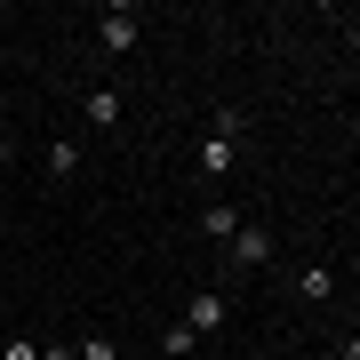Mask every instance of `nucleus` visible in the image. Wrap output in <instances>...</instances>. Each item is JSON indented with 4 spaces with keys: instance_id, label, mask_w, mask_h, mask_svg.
I'll return each mask as SVG.
<instances>
[{
    "instance_id": "obj_2",
    "label": "nucleus",
    "mask_w": 360,
    "mask_h": 360,
    "mask_svg": "<svg viewBox=\"0 0 360 360\" xmlns=\"http://www.w3.org/2000/svg\"><path fill=\"white\" fill-rule=\"evenodd\" d=\"M136 40H144V16H136V8H104V16H96V49H104V56H129Z\"/></svg>"
},
{
    "instance_id": "obj_4",
    "label": "nucleus",
    "mask_w": 360,
    "mask_h": 360,
    "mask_svg": "<svg viewBox=\"0 0 360 360\" xmlns=\"http://www.w3.org/2000/svg\"><path fill=\"white\" fill-rule=\"evenodd\" d=\"M80 112H89V129H96V136H112V129H120V89L89 80V89H80Z\"/></svg>"
},
{
    "instance_id": "obj_11",
    "label": "nucleus",
    "mask_w": 360,
    "mask_h": 360,
    "mask_svg": "<svg viewBox=\"0 0 360 360\" xmlns=\"http://www.w3.org/2000/svg\"><path fill=\"white\" fill-rule=\"evenodd\" d=\"M72 352H80V360H120V345H112V336H80Z\"/></svg>"
},
{
    "instance_id": "obj_7",
    "label": "nucleus",
    "mask_w": 360,
    "mask_h": 360,
    "mask_svg": "<svg viewBox=\"0 0 360 360\" xmlns=\"http://www.w3.org/2000/svg\"><path fill=\"white\" fill-rule=\"evenodd\" d=\"M193 224L208 232V240H232V232H240L248 217H240V208H232V200H208V208H200V217H193Z\"/></svg>"
},
{
    "instance_id": "obj_8",
    "label": "nucleus",
    "mask_w": 360,
    "mask_h": 360,
    "mask_svg": "<svg viewBox=\"0 0 360 360\" xmlns=\"http://www.w3.org/2000/svg\"><path fill=\"white\" fill-rule=\"evenodd\" d=\"M288 288L304 296V304H328V296H336V272H328V264H304V272H296Z\"/></svg>"
},
{
    "instance_id": "obj_14",
    "label": "nucleus",
    "mask_w": 360,
    "mask_h": 360,
    "mask_svg": "<svg viewBox=\"0 0 360 360\" xmlns=\"http://www.w3.org/2000/svg\"><path fill=\"white\" fill-rule=\"evenodd\" d=\"M336 360H360V336H345V352H336Z\"/></svg>"
},
{
    "instance_id": "obj_5",
    "label": "nucleus",
    "mask_w": 360,
    "mask_h": 360,
    "mask_svg": "<svg viewBox=\"0 0 360 360\" xmlns=\"http://www.w3.org/2000/svg\"><path fill=\"white\" fill-rule=\"evenodd\" d=\"M232 160H240V144H232V136H217V129L193 144V168H200V176H232Z\"/></svg>"
},
{
    "instance_id": "obj_9",
    "label": "nucleus",
    "mask_w": 360,
    "mask_h": 360,
    "mask_svg": "<svg viewBox=\"0 0 360 360\" xmlns=\"http://www.w3.org/2000/svg\"><path fill=\"white\" fill-rule=\"evenodd\" d=\"M193 345H200V336L184 328V321H168V328H160V352H168V360H193Z\"/></svg>"
},
{
    "instance_id": "obj_1",
    "label": "nucleus",
    "mask_w": 360,
    "mask_h": 360,
    "mask_svg": "<svg viewBox=\"0 0 360 360\" xmlns=\"http://www.w3.org/2000/svg\"><path fill=\"white\" fill-rule=\"evenodd\" d=\"M272 264V224H240V232H232V240H224V281H232V272H264Z\"/></svg>"
},
{
    "instance_id": "obj_6",
    "label": "nucleus",
    "mask_w": 360,
    "mask_h": 360,
    "mask_svg": "<svg viewBox=\"0 0 360 360\" xmlns=\"http://www.w3.org/2000/svg\"><path fill=\"white\" fill-rule=\"evenodd\" d=\"M80 160H89V153H80L72 136H56L49 153H40V168H49V184H72V176H80Z\"/></svg>"
},
{
    "instance_id": "obj_15",
    "label": "nucleus",
    "mask_w": 360,
    "mask_h": 360,
    "mask_svg": "<svg viewBox=\"0 0 360 360\" xmlns=\"http://www.w3.org/2000/svg\"><path fill=\"white\" fill-rule=\"evenodd\" d=\"M208 360H232V352H208Z\"/></svg>"
},
{
    "instance_id": "obj_10",
    "label": "nucleus",
    "mask_w": 360,
    "mask_h": 360,
    "mask_svg": "<svg viewBox=\"0 0 360 360\" xmlns=\"http://www.w3.org/2000/svg\"><path fill=\"white\" fill-rule=\"evenodd\" d=\"M208 129H217V136H232V144H240V136H248V112H240V104H217V120H208Z\"/></svg>"
},
{
    "instance_id": "obj_3",
    "label": "nucleus",
    "mask_w": 360,
    "mask_h": 360,
    "mask_svg": "<svg viewBox=\"0 0 360 360\" xmlns=\"http://www.w3.org/2000/svg\"><path fill=\"white\" fill-rule=\"evenodd\" d=\"M232 321V296L224 288H193V304H184V328H193V336H217Z\"/></svg>"
},
{
    "instance_id": "obj_12",
    "label": "nucleus",
    "mask_w": 360,
    "mask_h": 360,
    "mask_svg": "<svg viewBox=\"0 0 360 360\" xmlns=\"http://www.w3.org/2000/svg\"><path fill=\"white\" fill-rule=\"evenodd\" d=\"M16 160H25V153H16V136H8V129H0V176H8V168H16Z\"/></svg>"
},
{
    "instance_id": "obj_13",
    "label": "nucleus",
    "mask_w": 360,
    "mask_h": 360,
    "mask_svg": "<svg viewBox=\"0 0 360 360\" xmlns=\"http://www.w3.org/2000/svg\"><path fill=\"white\" fill-rule=\"evenodd\" d=\"M0 360H40V345H25V336H16V345H0Z\"/></svg>"
}]
</instances>
